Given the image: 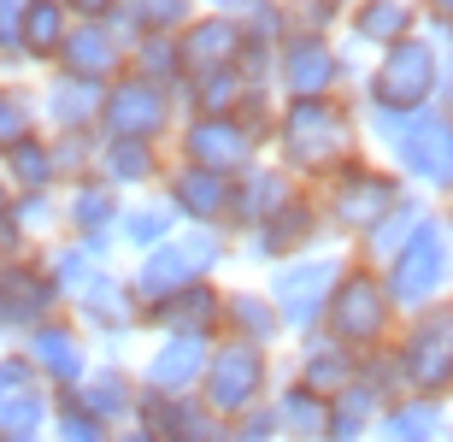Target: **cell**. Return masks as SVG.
I'll return each mask as SVG.
<instances>
[{"label": "cell", "mask_w": 453, "mask_h": 442, "mask_svg": "<svg viewBox=\"0 0 453 442\" xmlns=\"http://www.w3.org/2000/svg\"><path fill=\"white\" fill-rule=\"evenodd\" d=\"M365 153V130L342 95H312V101H277L271 119V159L301 189H324L342 166Z\"/></svg>", "instance_id": "obj_1"}, {"label": "cell", "mask_w": 453, "mask_h": 442, "mask_svg": "<svg viewBox=\"0 0 453 442\" xmlns=\"http://www.w3.org/2000/svg\"><path fill=\"white\" fill-rule=\"evenodd\" d=\"M235 254L230 230H201V224H183L171 242H159L153 254H135V266L124 272L135 306H159L165 295L188 290V283H212L219 266Z\"/></svg>", "instance_id": "obj_2"}, {"label": "cell", "mask_w": 453, "mask_h": 442, "mask_svg": "<svg viewBox=\"0 0 453 442\" xmlns=\"http://www.w3.org/2000/svg\"><path fill=\"white\" fill-rule=\"evenodd\" d=\"M395 330H401V313H395V301L383 290V272L365 266V260H348L330 301H324L319 337H330L348 354H377V348L395 342Z\"/></svg>", "instance_id": "obj_3"}, {"label": "cell", "mask_w": 453, "mask_h": 442, "mask_svg": "<svg viewBox=\"0 0 453 442\" xmlns=\"http://www.w3.org/2000/svg\"><path fill=\"white\" fill-rule=\"evenodd\" d=\"M401 395H424V401H448L453 395V301L418 306L406 313V324L388 342Z\"/></svg>", "instance_id": "obj_4"}, {"label": "cell", "mask_w": 453, "mask_h": 442, "mask_svg": "<svg viewBox=\"0 0 453 442\" xmlns=\"http://www.w3.org/2000/svg\"><path fill=\"white\" fill-rule=\"evenodd\" d=\"M441 48L430 35H406L395 48L377 53V66L365 71V112H388V119H412L424 106H436L441 89Z\"/></svg>", "instance_id": "obj_5"}, {"label": "cell", "mask_w": 453, "mask_h": 442, "mask_svg": "<svg viewBox=\"0 0 453 442\" xmlns=\"http://www.w3.org/2000/svg\"><path fill=\"white\" fill-rule=\"evenodd\" d=\"M312 195H319V213H324V230H330V237L365 242L371 230L388 219V206L406 195V183L388 166H377V159L359 153L353 166H342L336 177L324 189H312Z\"/></svg>", "instance_id": "obj_6"}, {"label": "cell", "mask_w": 453, "mask_h": 442, "mask_svg": "<svg viewBox=\"0 0 453 442\" xmlns=\"http://www.w3.org/2000/svg\"><path fill=\"white\" fill-rule=\"evenodd\" d=\"M448 283H453V219L430 213L401 242V254L383 266V290L395 313H418V306H436Z\"/></svg>", "instance_id": "obj_7"}, {"label": "cell", "mask_w": 453, "mask_h": 442, "mask_svg": "<svg viewBox=\"0 0 453 442\" xmlns=\"http://www.w3.org/2000/svg\"><path fill=\"white\" fill-rule=\"evenodd\" d=\"M271 390H277V360H271V348H248V342L219 337L212 354H206V377H201L195 395L206 401V413H219L224 425H235L242 413L265 407Z\"/></svg>", "instance_id": "obj_8"}, {"label": "cell", "mask_w": 453, "mask_h": 442, "mask_svg": "<svg viewBox=\"0 0 453 442\" xmlns=\"http://www.w3.org/2000/svg\"><path fill=\"white\" fill-rule=\"evenodd\" d=\"M177 124H183V106L177 95L148 77H112L101 89V119H95V136L101 142H159L165 148L177 136Z\"/></svg>", "instance_id": "obj_9"}, {"label": "cell", "mask_w": 453, "mask_h": 442, "mask_svg": "<svg viewBox=\"0 0 453 442\" xmlns=\"http://www.w3.org/2000/svg\"><path fill=\"white\" fill-rule=\"evenodd\" d=\"M359 71L353 53L336 35H312V30H288L277 42V66H271V89L277 101H312V95H342Z\"/></svg>", "instance_id": "obj_10"}, {"label": "cell", "mask_w": 453, "mask_h": 442, "mask_svg": "<svg viewBox=\"0 0 453 442\" xmlns=\"http://www.w3.org/2000/svg\"><path fill=\"white\" fill-rule=\"evenodd\" d=\"M383 153H388V171L401 183H424V189L453 195V119L441 106H424V112L401 119L388 130Z\"/></svg>", "instance_id": "obj_11"}, {"label": "cell", "mask_w": 453, "mask_h": 442, "mask_svg": "<svg viewBox=\"0 0 453 442\" xmlns=\"http://www.w3.org/2000/svg\"><path fill=\"white\" fill-rule=\"evenodd\" d=\"M342 266H348V254H324V248L271 266L265 295H271V306H277V319H283V337H312L324 324V301L336 290Z\"/></svg>", "instance_id": "obj_12"}, {"label": "cell", "mask_w": 453, "mask_h": 442, "mask_svg": "<svg viewBox=\"0 0 453 442\" xmlns=\"http://www.w3.org/2000/svg\"><path fill=\"white\" fill-rule=\"evenodd\" d=\"M177 166H195V171H212V177H242L248 166H259L271 148L265 130H253L242 119H183L177 124Z\"/></svg>", "instance_id": "obj_13"}, {"label": "cell", "mask_w": 453, "mask_h": 442, "mask_svg": "<svg viewBox=\"0 0 453 442\" xmlns=\"http://www.w3.org/2000/svg\"><path fill=\"white\" fill-rule=\"evenodd\" d=\"M53 313H65V295L53 290L48 266L35 254L0 260V348H18L35 324H48Z\"/></svg>", "instance_id": "obj_14"}, {"label": "cell", "mask_w": 453, "mask_h": 442, "mask_svg": "<svg viewBox=\"0 0 453 442\" xmlns=\"http://www.w3.org/2000/svg\"><path fill=\"white\" fill-rule=\"evenodd\" d=\"M18 354L30 360L35 384H42L48 395H71L88 377V366H95V342L77 330L71 313H53L48 324H35L30 337L18 342Z\"/></svg>", "instance_id": "obj_15"}, {"label": "cell", "mask_w": 453, "mask_h": 442, "mask_svg": "<svg viewBox=\"0 0 453 442\" xmlns=\"http://www.w3.org/2000/svg\"><path fill=\"white\" fill-rule=\"evenodd\" d=\"M319 237H324V213H319V195L301 189L283 213H271L259 230L235 242L253 266H283V260H301V254H319Z\"/></svg>", "instance_id": "obj_16"}, {"label": "cell", "mask_w": 453, "mask_h": 442, "mask_svg": "<svg viewBox=\"0 0 453 442\" xmlns=\"http://www.w3.org/2000/svg\"><path fill=\"white\" fill-rule=\"evenodd\" d=\"M71 319H77V330H83L95 348L118 354V348H124V342L142 330V306H135L124 272H112V266H106V272L95 277V283H88L77 301H71Z\"/></svg>", "instance_id": "obj_17"}, {"label": "cell", "mask_w": 453, "mask_h": 442, "mask_svg": "<svg viewBox=\"0 0 453 442\" xmlns=\"http://www.w3.org/2000/svg\"><path fill=\"white\" fill-rule=\"evenodd\" d=\"M295 195H301V183H295L277 159H259V166H248L242 177H230V213H224V230L242 242L248 230H259L271 213H283Z\"/></svg>", "instance_id": "obj_18"}, {"label": "cell", "mask_w": 453, "mask_h": 442, "mask_svg": "<svg viewBox=\"0 0 453 442\" xmlns=\"http://www.w3.org/2000/svg\"><path fill=\"white\" fill-rule=\"evenodd\" d=\"M59 213H65V237L88 242V248H101L112 260L118 248V213H124V195L101 177H77V183L59 189Z\"/></svg>", "instance_id": "obj_19"}, {"label": "cell", "mask_w": 453, "mask_h": 442, "mask_svg": "<svg viewBox=\"0 0 453 442\" xmlns=\"http://www.w3.org/2000/svg\"><path fill=\"white\" fill-rule=\"evenodd\" d=\"M71 401L83 413H95L106 430L135 425V401H142V384H135V366L124 354H95L88 377L71 390Z\"/></svg>", "instance_id": "obj_20"}, {"label": "cell", "mask_w": 453, "mask_h": 442, "mask_svg": "<svg viewBox=\"0 0 453 442\" xmlns=\"http://www.w3.org/2000/svg\"><path fill=\"white\" fill-rule=\"evenodd\" d=\"M206 354H212V342L201 337H159L135 360V384L142 395H195L206 377Z\"/></svg>", "instance_id": "obj_21"}, {"label": "cell", "mask_w": 453, "mask_h": 442, "mask_svg": "<svg viewBox=\"0 0 453 442\" xmlns=\"http://www.w3.org/2000/svg\"><path fill=\"white\" fill-rule=\"evenodd\" d=\"M135 425L153 442H230V425L219 413H206L201 395H142Z\"/></svg>", "instance_id": "obj_22"}, {"label": "cell", "mask_w": 453, "mask_h": 442, "mask_svg": "<svg viewBox=\"0 0 453 442\" xmlns=\"http://www.w3.org/2000/svg\"><path fill=\"white\" fill-rule=\"evenodd\" d=\"M124 66H130V42L118 35V24H71L65 48H59V59H53V71L59 77H77V83H112V77H124Z\"/></svg>", "instance_id": "obj_23"}, {"label": "cell", "mask_w": 453, "mask_h": 442, "mask_svg": "<svg viewBox=\"0 0 453 442\" xmlns=\"http://www.w3.org/2000/svg\"><path fill=\"white\" fill-rule=\"evenodd\" d=\"M142 330H153V337L219 342V330H224V290L219 283H188V290L165 295L159 306H142Z\"/></svg>", "instance_id": "obj_24"}, {"label": "cell", "mask_w": 453, "mask_h": 442, "mask_svg": "<svg viewBox=\"0 0 453 442\" xmlns=\"http://www.w3.org/2000/svg\"><path fill=\"white\" fill-rule=\"evenodd\" d=\"M159 201L177 213V224L224 230V213H230V177H212V171H195V166H177V159H171L165 183H159Z\"/></svg>", "instance_id": "obj_25"}, {"label": "cell", "mask_w": 453, "mask_h": 442, "mask_svg": "<svg viewBox=\"0 0 453 442\" xmlns=\"http://www.w3.org/2000/svg\"><path fill=\"white\" fill-rule=\"evenodd\" d=\"M35 106H42V130H48V136H95V119H101V83H77V77L42 71Z\"/></svg>", "instance_id": "obj_26"}, {"label": "cell", "mask_w": 453, "mask_h": 442, "mask_svg": "<svg viewBox=\"0 0 453 442\" xmlns=\"http://www.w3.org/2000/svg\"><path fill=\"white\" fill-rule=\"evenodd\" d=\"M165 171H171V153L159 148V142H101V153H95V177L112 183L124 201L159 189Z\"/></svg>", "instance_id": "obj_27"}, {"label": "cell", "mask_w": 453, "mask_h": 442, "mask_svg": "<svg viewBox=\"0 0 453 442\" xmlns=\"http://www.w3.org/2000/svg\"><path fill=\"white\" fill-rule=\"evenodd\" d=\"M348 42L353 48H395V42H406V35H418L424 24V6L418 0H353L348 6Z\"/></svg>", "instance_id": "obj_28"}, {"label": "cell", "mask_w": 453, "mask_h": 442, "mask_svg": "<svg viewBox=\"0 0 453 442\" xmlns=\"http://www.w3.org/2000/svg\"><path fill=\"white\" fill-rule=\"evenodd\" d=\"M177 53H183V83L201 77V71H219V66H235L242 53V24L230 12H201L177 35Z\"/></svg>", "instance_id": "obj_29"}, {"label": "cell", "mask_w": 453, "mask_h": 442, "mask_svg": "<svg viewBox=\"0 0 453 442\" xmlns=\"http://www.w3.org/2000/svg\"><path fill=\"white\" fill-rule=\"evenodd\" d=\"M371 442H453L448 401H424V395H401L377 413Z\"/></svg>", "instance_id": "obj_30"}, {"label": "cell", "mask_w": 453, "mask_h": 442, "mask_svg": "<svg viewBox=\"0 0 453 442\" xmlns=\"http://www.w3.org/2000/svg\"><path fill=\"white\" fill-rule=\"evenodd\" d=\"M288 377H295L301 390H312V395L330 401V395H342L353 377H359V354H348V348H336L330 337L312 330V337H301V354H295V372Z\"/></svg>", "instance_id": "obj_31"}, {"label": "cell", "mask_w": 453, "mask_h": 442, "mask_svg": "<svg viewBox=\"0 0 453 442\" xmlns=\"http://www.w3.org/2000/svg\"><path fill=\"white\" fill-rule=\"evenodd\" d=\"M71 24H77V18L65 12V0H24V6H18V48H24V66L53 71Z\"/></svg>", "instance_id": "obj_32"}, {"label": "cell", "mask_w": 453, "mask_h": 442, "mask_svg": "<svg viewBox=\"0 0 453 442\" xmlns=\"http://www.w3.org/2000/svg\"><path fill=\"white\" fill-rule=\"evenodd\" d=\"M219 337L230 342H248V348H277L283 342V319H277V306H271L265 290H224V330Z\"/></svg>", "instance_id": "obj_33"}, {"label": "cell", "mask_w": 453, "mask_h": 442, "mask_svg": "<svg viewBox=\"0 0 453 442\" xmlns=\"http://www.w3.org/2000/svg\"><path fill=\"white\" fill-rule=\"evenodd\" d=\"M35 260L48 266L53 290L65 295V306L106 272V254H101V248H88V242H77V237H53V242H42V248H35Z\"/></svg>", "instance_id": "obj_34"}, {"label": "cell", "mask_w": 453, "mask_h": 442, "mask_svg": "<svg viewBox=\"0 0 453 442\" xmlns=\"http://www.w3.org/2000/svg\"><path fill=\"white\" fill-rule=\"evenodd\" d=\"M271 419H277V437L283 442H324V419H330V401L312 390H301L295 377H283L271 390Z\"/></svg>", "instance_id": "obj_35"}, {"label": "cell", "mask_w": 453, "mask_h": 442, "mask_svg": "<svg viewBox=\"0 0 453 442\" xmlns=\"http://www.w3.org/2000/svg\"><path fill=\"white\" fill-rule=\"evenodd\" d=\"M201 18V0H124L118 6V35L142 42V35H183Z\"/></svg>", "instance_id": "obj_36"}, {"label": "cell", "mask_w": 453, "mask_h": 442, "mask_svg": "<svg viewBox=\"0 0 453 442\" xmlns=\"http://www.w3.org/2000/svg\"><path fill=\"white\" fill-rule=\"evenodd\" d=\"M183 230L177 213H171L159 195H130L124 213H118V248H130V254H153L159 242H171Z\"/></svg>", "instance_id": "obj_37"}, {"label": "cell", "mask_w": 453, "mask_h": 442, "mask_svg": "<svg viewBox=\"0 0 453 442\" xmlns=\"http://www.w3.org/2000/svg\"><path fill=\"white\" fill-rule=\"evenodd\" d=\"M388 401L371 384H359L353 377L342 395H330V419H324V442H371V425H377V413H383Z\"/></svg>", "instance_id": "obj_38"}, {"label": "cell", "mask_w": 453, "mask_h": 442, "mask_svg": "<svg viewBox=\"0 0 453 442\" xmlns=\"http://www.w3.org/2000/svg\"><path fill=\"white\" fill-rule=\"evenodd\" d=\"M0 177L12 183V195H48V189H59V166H53L48 130H35L30 142H18V148L0 159Z\"/></svg>", "instance_id": "obj_39"}, {"label": "cell", "mask_w": 453, "mask_h": 442, "mask_svg": "<svg viewBox=\"0 0 453 442\" xmlns=\"http://www.w3.org/2000/svg\"><path fill=\"white\" fill-rule=\"evenodd\" d=\"M424 219H430V206H424V201H418V195H412V189H406L401 201L388 206V219H383V224H377V230H371V237H365V242H359V260H365V266H377V272H383L388 260L401 254V242H406V237H412V230H418V224H424Z\"/></svg>", "instance_id": "obj_40"}, {"label": "cell", "mask_w": 453, "mask_h": 442, "mask_svg": "<svg viewBox=\"0 0 453 442\" xmlns=\"http://www.w3.org/2000/svg\"><path fill=\"white\" fill-rule=\"evenodd\" d=\"M35 130H42L35 83H24V77H0V159H6L18 142H30Z\"/></svg>", "instance_id": "obj_41"}, {"label": "cell", "mask_w": 453, "mask_h": 442, "mask_svg": "<svg viewBox=\"0 0 453 442\" xmlns=\"http://www.w3.org/2000/svg\"><path fill=\"white\" fill-rule=\"evenodd\" d=\"M130 77H148V83L159 89H183V53H177V35H142V42H130Z\"/></svg>", "instance_id": "obj_42"}, {"label": "cell", "mask_w": 453, "mask_h": 442, "mask_svg": "<svg viewBox=\"0 0 453 442\" xmlns=\"http://www.w3.org/2000/svg\"><path fill=\"white\" fill-rule=\"evenodd\" d=\"M235 24H242V42H248V48H271V53L295 30V24H288V6H277V0H242V6H235Z\"/></svg>", "instance_id": "obj_43"}, {"label": "cell", "mask_w": 453, "mask_h": 442, "mask_svg": "<svg viewBox=\"0 0 453 442\" xmlns=\"http://www.w3.org/2000/svg\"><path fill=\"white\" fill-rule=\"evenodd\" d=\"M48 413H53L48 390L6 395V401H0V437H48Z\"/></svg>", "instance_id": "obj_44"}, {"label": "cell", "mask_w": 453, "mask_h": 442, "mask_svg": "<svg viewBox=\"0 0 453 442\" xmlns=\"http://www.w3.org/2000/svg\"><path fill=\"white\" fill-rule=\"evenodd\" d=\"M18 230L30 237V248H42V242L65 237V213H59V189H48V195H18Z\"/></svg>", "instance_id": "obj_45"}, {"label": "cell", "mask_w": 453, "mask_h": 442, "mask_svg": "<svg viewBox=\"0 0 453 442\" xmlns=\"http://www.w3.org/2000/svg\"><path fill=\"white\" fill-rule=\"evenodd\" d=\"M48 442H112V430L83 413L71 395H53V413H48Z\"/></svg>", "instance_id": "obj_46"}, {"label": "cell", "mask_w": 453, "mask_h": 442, "mask_svg": "<svg viewBox=\"0 0 453 442\" xmlns=\"http://www.w3.org/2000/svg\"><path fill=\"white\" fill-rule=\"evenodd\" d=\"M48 142H53V166H59V189L77 183V177H95L101 136H48Z\"/></svg>", "instance_id": "obj_47"}, {"label": "cell", "mask_w": 453, "mask_h": 442, "mask_svg": "<svg viewBox=\"0 0 453 442\" xmlns=\"http://www.w3.org/2000/svg\"><path fill=\"white\" fill-rule=\"evenodd\" d=\"M18 195H12V183H6V177H0V260H18V254H35L30 248V237H24V230H18Z\"/></svg>", "instance_id": "obj_48"}, {"label": "cell", "mask_w": 453, "mask_h": 442, "mask_svg": "<svg viewBox=\"0 0 453 442\" xmlns=\"http://www.w3.org/2000/svg\"><path fill=\"white\" fill-rule=\"evenodd\" d=\"M24 66V48H18V0H0V77H18Z\"/></svg>", "instance_id": "obj_49"}, {"label": "cell", "mask_w": 453, "mask_h": 442, "mask_svg": "<svg viewBox=\"0 0 453 442\" xmlns=\"http://www.w3.org/2000/svg\"><path fill=\"white\" fill-rule=\"evenodd\" d=\"M24 390H42L35 372H30V360L18 354V348H0V401H6V395H24Z\"/></svg>", "instance_id": "obj_50"}, {"label": "cell", "mask_w": 453, "mask_h": 442, "mask_svg": "<svg viewBox=\"0 0 453 442\" xmlns=\"http://www.w3.org/2000/svg\"><path fill=\"white\" fill-rule=\"evenodd\" d=\"M230 442H283L277 437V419H271V401L253 407V413H242V419L230 425Z\"/></svg>", "instance_id": "obj_51"}, {"label": "cell", "mask_w": 453, "mask_h": 442, "mask_svg": "<svg viewBox=\"0 0 453 442\" xmlns=\"http://www.w3.org/2000/svg\"><path fill=\"white\" fill-rule=\"evenodd\" d=\"M118 6H124V0H65V12L77 18V24H112Z\"/></svg>", "instance_id": "obj_52"}, {"label": "cell", "mask_w": 453, "mask_h": 442, "mask_svg": "<svg viewBox=\"0 0 453 442\" xmlns=\"http://www.w3.org/2000/svg\"><path fill=\"white\" fill-rule=\"evenodd\" d=\"M112 442H153L142 425H124V430H112Z\"/></svg>", "instance_id": "obj_53"}, {"label": "cell", "mask_w": 453, "mask_h": 442, "mask_svg": "<svg viewBox=\"0 0 453 442\" xmlns=\"http://www.w3.org/2000/svg\"><path fill=\"white\" fill-rule=\"evenodd\" d=\"M235 6L242 0H201V12H230V18H235Z\"/></svg>", "instance_id": "obj_54"}, {"label": "cell", "mask_w": 453, "mask_h": 442, "mask_svg": "<svg viewBox=\"0 0 453 442\" xmlns=\"http://www.w3.org/2000/svg\"><path fill=\"white\" fill-rule=\"evenodd\" d=\"M424 12H436V18H453V0H418Z\"/></svg>", "instance_id": "obj_55"}, {"label": "cell", "mask_w": 453, "mask_h": 442, "mask_svg": "<svg viewBox=\"0 0 453 442\" xmlns=\"http://www.w3.org/2000/svg\"><path fill=\"white\" fill-rule=\"evenodd\" d=\"M448 42H453V18H448Z\"/></svg>", "instance_id": "obj_56"}, {"label": "cell", "mask_w": 453, "mask_h": 442, "mask_svg": "<svg viewBox=\"0 0 453 442\" xmlns=\"http://www.w3.org/2000/svg\"><path fill=\"white\" fill-rule=\"evenodd\" d=\"M277 6H295V0H277Z\"/></svg>", "instance_id": "obj_57"}]
</instances>
